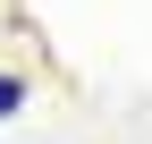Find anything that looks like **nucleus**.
<instances>
[{"label":"nucleus","mask_w":152,"mask_h":144,"mask_svg":"<svg viewBox=\"0 0 152 144\" xmlns=\"http://www.w3.org/2000/svg\"><path fill=\"white\" fill-rule=\"evenodd\" d=\"M17 102H26V76H0V119H9Z\"/></svg>","instance_id":"1"}]
</instances>
